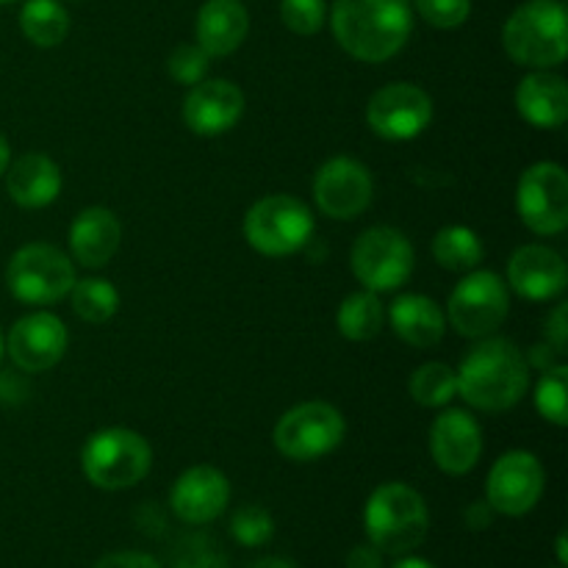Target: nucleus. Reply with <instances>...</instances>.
Wrapping results in <instances>:
<instances>
[{
  "label": "nucleus",
  "instance_id": "f257e3e1",
  "mask_svg": "<svg viewBox=\"0 0 568 568\" xmlns=\"http://www.w3.org/2000/svg\"><path fill=\"white\" fill-rule=\"evenodd\" d=\"M331 22L336 42L369 64L397 55L414 28L410 0H336Z\"/></svg>",
  "mask_w": 568,
  "mask_h": 568
},
{
  "label": "nucleus",
  "instance_id": "f03ea898",
  "mask_svg": "<svg viewBox=\"0 0 568 568\" xmlns=\"http://www.w3.org/2000/svg\"><path fill=\"white\" fill-rule=\"evenodd\" d=\"M455 377L460 397L488 414L514 408L530 383L525 355L508 338H488L477 344Z\"/></svg>",
  "mask_w": 568,
  "mask_h": 568
},
{
  "label": "nucleus",
  "instance_id": "7ed1b4c3",
  "mask_svg": "<svg viewBox=\"0 0 568 568\" xmlns=\"http://www.w3.org/2000/svg\"><path fill=\"white\" fill-rule=\"evenodd\" d=\"M427 505L419 491L405 483L375 488L364 510V530L369 544L386 555H408L427 536Z\"/></svg>",
  "mask_w": 568,
  "mask_h": 568
},
{
  "label": "nucleus",
  "instance_id": "20e7f679",
  "mask_svg": "<svg viewBox=\"0 0 568 568\" xmlns=\"http://www.w3.org/2000/svg\"><path fill=\"white\" fill-rule=\"evenodd\" d=\"M505 50L521 67H558L568 53L566 9L558 0H530L505 22Z\"/></svg>",
  "mask_w": 568,
  "mask_h": 568
},
{
  "label": "nucleus",
  "instance_id": "39448f33",
  "mask_svg": "<svg viewBox=\"0 0 568 568\" xmlns=\"http://www.w3.org/2000/svg\"><path fill=\"white\" fill-rule=\"evenodd\" d=\"M81 466L92 486L103 491H122L148 477L153 466V449L139 433L109 427V430L94 433L83 444Z\"/></svg>",
  "mask_w": 568,
  "mask_h": 568
},
{
  "label": "nucleus",
  "instance_id": "423d86ee",
  "mask_svg": "<svg viewBox=\"0 0 568 568\" xmlns=\"http://www.w3.org/2000/svg\"><path fill=\"white\" fill-rule=\"evenodd\" d=\"M311 233H314V216L308 205L292 194H272L258 200L244 216V236L250 247L270 258L303 250Z\"/></svg>",
  "mask_w": 568,
  "mask_h": 568
},
{
  "label": "nucleus",
  "instance_id": "0eeeda50",
  "mask_svg": "<svg viewBox=\"0 0 568 568\" xmlns=\"http://www.w3.org/2000/svg\"><path fill=\"white\" fill-rule=\"evenodd\" d=\"M6 283L20 303L50 305L70 294L75 286V270L61 250L50 244H28L11 255Z\"/></svg>",
  "mask_w": 568,
  "mask_h": 568
},
{
  "label": "nucleus",
  "instance_id": "6e6552de",
  "mask_svg": "<svg viewBox=\"0 0 568 568\" xmlns=\"http://www.w3.org/2000/svg\"><path fill=\"white\" fill-rule=\"evenodd\" d=\"M344 419L333 405L327 403H303L288 410L275 427L277 453L286 455L297 464H311L342 444Z\"/></svg>",
  "mask_w": 568,
  "mask_h": 568
},
{
  "label": "nucleus",
  "instance_id": "1a4fd4ad",
  "mask_svg": "<svg viewBox=\"0 0 568 568\" xmlns=\"http://www.w3.org/2000/svg\"><path fill=\"white\" fill-rule=\"evenodd\" d=\"M353 272L366 292H392L414 272V247L394 227H369L353 247Z\"/></svg>",
  "mask_w": 568,
  "mask_h": 568
},
{
  "label": "nucleus",
  "instance_id": "9d476101",
  "mask_svg": "<svg viewBox=\"0 0 568 568\" xmlns=\"http://www.w3.org/2000/svg\"><path fill=\"white\" fill-rule=\"evenodd\" d=\"M516 209L538 236H555L568 225V175L560 164L541 161L519 178Z\"/></svg>",
  "mask_w": 568,
  "mask_h": 568
},
{
  "label": "nucleus",
  "instance_id": "9b49d317",
  "mask_svg": "<svg viewBox=\"0 0 568 568\" xmlns=\"http://www.w3.org/2000/svg\"><path fill=\"white\" fill-rule=\"evenodd\" d=\"M508 288L494 272H471L449 297V322L466 338H483L508 316Z\"/></svg>",
  "mask_w": 568,
  "mask_h": 568
},
{
  "label": "nucleus",
  "instance_id": "f8f14e48",
  "mask_svg": "<svg viewBox=\"0 0 568 568\" xmlns=\"http://www.w3.org/2000/svg\"><path fill=\"white\" fill-rule=\"evenodd\" d=\"M433 120V100L414 83H392L375 92L366 105V122L372 131L392 142H408L419 136Z\"/></svg>",
  "mask_w": 568,
  "mask_h": 568
},
{
  "label": "nucleus",
  "instance_id": "ddd939ff",
  "mask_svg": "<svg viewBox=\"0 0 568 568\" xmlns=\"http://www.w3.org/2000/svg\"><path fill=\"white\" fill-rule=\"evenodd\" d=\"M486 494L494 514H530L544 494V469L536 455L521 453V449L503 455L488 475Z\"/></svg>",
  "mask_w": 568,
  "mask_h": 568
},
{
  "label": "nucleus",
  "instance_id": "4468645a",
  "mask_svg": "<svg viewBox=\"0 0 568 568\" xmlns=\"http://www.w3.org/2000/svg\"><path fill=\"white\" fill-rule=\"evenodd\" d=\"M316 205L333 220H355L372 203V175L361 161L331 159L320 166L314 181Z\"/></svg>",
  "mask_w": 568,
  "mask_h": 568
},
{
  "label": "nucleus",
  "instance_id": "2eb2a0df",
  "mask_svg": "<svg viewBox=\"0 0 568 568\" xmlns=\"http://www.w3.org/2000/svg\"><path fill=\"white\" fill-rule=\"evenodd\" d=\"M244 111V94L225 78L194 83L183 100V122L200 136H220L231 131Z\"/></svg>",
  "mask_w": 568,
  "mask_h": 568
},
{
  "label": "nucleus",
  "instance_id": "dca6fc26",
  "mask_svg": "<svg viewBox=\"0 0 568 568\" xmlns=\"http://www.w3.org/2000/svg\"><path fill=\"white\" fill-rule=\"evenodd\" d=\"M67 327L53 314H28L11 327L9 355L22 372H48L64 358Z\"/></svg>",
  "mask_w": 568,
  "mask_h": 568
},
{
  "label": "nucleus",
  "instance_id": "f3484780",
  "mask_svg": "<svg viewBox=\"0 0 568 568\" xmlns=\"http://www.w3.org/2000/svg\"><path fill=\"white\" fill-rule=\"evenodd\" d=\"M227 499H231V483L214 466H194L183 471L170 494L172 510L186 525L214 521L227 508Z\"/></svg>",
  "mask_w": 568,
  "mask_h": 568
},
{
  "label": "nucleus",
  "instance_id": "a211bd4d",
  "mask_svg": "<svg viewBox=\"0 0 568 568\" xmlns=\"http://www.w3.org/2000/svg\"><path fill=\"white\" fill-rule=\"evenodd\" d=\"M430 455L447 475H466L483 455V430L466 410H444L430 427Z\"/></svg>",
  "mask_w": 568,
  "mask_h": 568
},
{
  "label": "nucleus",
  "instance_id": "6ab92c4d",
  "mask_svg": "<svg viewBox=\"0 0 568 568\" xmlns=\"http://www.w3.org/2000/svg\"><path fill=\"white\" fill-rule=\"evenodd\" d=\"M508 281L516 294L527 300L558 297L568 283L566 261L544 244H527L514 253L508 264Z\"/></svg>",
  "mask_w": 568,
  "mask_h": 568
},
{
  "label": "nucleus",
  "instance_id": "aec40b11",
  "mask_svg": "<svg viewBox=\"0 0 568 568\" xmlns=\"http://www.w3.org/2000/svg\"><path fill=\"white\" fill-rule=\"evenodd\" d=\"M120 220L109 209H100V205L81 211L70 227L72 255L83 266H89V270L109 264L114 258L116 247H120Z\"/></svg>",
  "mask_w": 568,
  "mask_h": 568
},
{
  "label": "nucleus",
  "instance_id": "412c9836",
  "mask_svg": "<svg viewBox=\"0 0 568 568\" xmlns=\"http://www.w3.org/2000/svg\"><path fill=\"white\" fill-rule=\"evenodd\" d=\"M6 189L22 209H44L61 192V172L48 155L26 153L6 170Z\"/></svg>",
  "mask_w": 568,
  "mask_h": 568
},
{
  "label": "nucleus",
  "instance_id": "4be33fe9",
  "mask_svg": "<svg viewBox=\"0 0 568 568\" xmlns=\"http://www.w3.org/2000/svg\"><path fill=\"white\" fill-rule=\"evenodd\" d=\"M516 109L530 125L560 128L568 116L566 81L549 72H532L516 89Z\"/></svg>",
  "mask_w": 568,
  "mask_h": 568
},
{
  "label": "nucleus",
  "instance_id": "5701e85b",
  "mask_svg": "<svg viewBox=\"0 0 568 568\" xmlns=\"http://www.w3.org/2000/svg\"><path fill=\"white\" fill-rule=\"evenodd\" d=\"M247 11L239 0H209L197 14V44L209 55H231L247 37Z\"/></svg>",
  "mask_w": 568,
  "mask_h": 568
},
{
  "label": "nucleus",
  "instance_id": "b1692460",
  "mask_svg": "<svg viewBox=\"0 0 568 568\" xmlns=\"http://www.w3.org/2000/svg\"><path fill=\"white\" fill-rule=\"evenodd\" d=\"M392 325L397 336L414 347H433L444 336V314L425 294H405L394 300Z\"/></svg>",
  "mask_w": 568,
  "mask_h": 568
},
{
  "label": "nucleus",
  "instance_id": "393cba45",
  "mask_svg": "<svg viewBox=\"0 0 568 568\" xmlns=\"http://www.w3.org/2000/svg\"><path fill=\"white\" fill-rule=\"evenodd\" d=\"M20 28L37 48H55L70 31V17L55 0H28L20 11Z\"/></svg>",
  "mask_w": 568,
  "mask_h": 568
},
{
  "label": "nucleus",
  "instance_id": "a878e982",
  "mask_svg": "<svg viewBox=\"0 0 568 568\" xmlns=\"http://www.w3.org/2000/svg\"><path fill=\"white\" fill-rule=\"evenodd\" d=\"M433 255L438 264L449 272H469L483 261L486 250H483L480 236L471 227L449 225L433 242Z\"/></svg>",
  "mask_w": 568,
  "mask_h": 568
},
{
  "label": "nucleus",
  "instance_id": "bb28decb",
  "mask_svg": "<svg viewBox=\"0 0 568 568\" xmlns=\"http://www.w3.org/2000/svg\"><path fill=\"white\" fill-rule=\"evenodd\" d=\"M383 303L375 292L349 294L338 308V333L349 342H369L383 327Z\"/></svg>",
  "mask_w": 568,
  "mask_h": 568
},
{
  "label": "nucleus",
  "instance_id": "cd10ccee",
  "mask_svg": "<svg viewBox=\"0 0 568 568\" xmlns=\"http://www.w3.org/2000/svg\"><path fill=\"white\" fill-rule=\"evenodd\" d=\"M70 294L75 316H81L89 325H103L120 308V294H116V288L109 281H100V277H87L81 283L75 281Z\"/></svg>",
  "mask_w": 568,
  "mask_h": 568
},
{
  "label": "nucleus",
  "instance_id": "c85d7f7f",
  "mask_svg": "<svg viewBox=\"0 0 568 568\" xmlns=\"http://www.w3.org/2000/svg\"><path fill=\"white\" fill-rule=\"evenodd\" d=\"M410 397L425 408H438L447 405L458 394V377L444 364H425L414 372L408 383Z\"/></svg>",
  "mask_w": 568,
  "mask_h": 568
},
{
  "label": "nucleus",
  "instance_id": "c756f323",
  "mask_svg": "<svg viewBox=\"0 0 568 568\" xmlns=\"http://www.w3.org/2000/svg\"><path fill=\"white\" fill-rule=\"evenodd\" d=\"M566 383H568V369L566 366H552V369L544 372L541 383L536 388V405L538 414L544 416L552 425L566 427Z\"/></svg>",
  "mask_w": 568,
  "mask_h": 568
},
{
  "label": "nucleus",
  "instance_id": "7c9ffc66",
  "mask_svg": "<svg viewBox=\"0 0 568 568\" xmlns=\"http://www.w3.org/2000/svg\"><path fill=\"white\" fill-rule=\"evenodd\" d=\"M231 532L242 547L255 549L270 544V538L275 536V521H272L270 510L261 508V505H244L233 514Z\"/></svg>",
  "mask_w": 568,
  "mask_h": 568
},
{
  "label": "nucleus",
  "instance_id": "2f4dec72",
  "mask_svg": "<svg viewBox=\"0 0 568 568\" xmlns=\"http://www.w3.org/2000/svg\"><path fill=\"white\" fill-rule=\"evenodd\" d=\"M209 59L211 55L205 53L200 44H181V48H175V53L170 55V61H166V70H170V75L175 78L178 83L194 87V83L203 81L205 72H209Z\"/></svg>",
  "mask_w": 568,
  "mask_h": 568
},
{
  "label": "nucleus",
  "instance_id": "473e14b6",
  "mask_svg": "<svg viewBox=\"0 0 568 568\" xmlns=\"http://www.w3.org/2000/svg\"><path fill=\"white\" fill-rule=\"evenodd\" d=\"M281 17L288 31L311 37L325 22V0H283Z\"/></svg>",
  "mask_w": 568,
  "mask_h": 568
},
{
  "label": "nucleus",
  "instance_id": "72a5a7b5",
  "mask_svg": "<svg viewBox=\"0 0 568 568\" xmlns=\"http://www.w3.org/2000/svg\"><path fill=\"white\" fill-rule=\"evenodd\" d=\"M175 568H227V560L209 536H192L178 547Z\"/></svg>",
  "mask_w": 568,
  "mask_h": 568
},
{
  "label": "nucleus",
  "instance_id": "f704fd0d",
  "mask_svg": "<svg viewBox=\"0 0 568 568\" xmlns=\"http://www.w3.org/2000/svg\"><path fill=\"white\" fill-rule=\"evenodd\" d=\"M414 6L425 22L444 31L464 26L471 11V0H414Z\"/></svg>",
  "mask_w": 568,
  "mask_h": 568
},
{
  "label": "nucleus",
  "instance_id": "c9c22d12",
  "mask_svg": "<svg viewBox=\"0 0 568 568\" xmlns=\"http://www.w3.org/2000/svg\"><path fill=\"white\" fill-rule=\"evenodd\" d=\"M547 338L549 344H552L555 353H568V308L566 305H558V308L552 311V316H549L547 322Z\"/></svg>",
  "mask_w": 568,
  "mask_h": 568
},
{
  "label": "nucleus",
  "instance_id": "e433bc0d",
  "mask_svg": "<svg viewBox=\"0 0 568 568\" xmlns=\"http://www.w3.org/2000/svg\"><path fill=\"white\" fill-rule=\"evenodd\" d=\"M94 568H161L159 560L144 552H114L98 560Z\"/></svg>",
  "mask_w": 568,
  "mask_h": 568
},
{
  "label": "nucleus",
  "instance_id": "4c0bfd02",
  "mask_svg": "<svg viewBox=\"0 0 568 568\" xmlns=\"http://www.w3.org/2000/svg\"><path fill=\"white\" fill-rule=\"evenodd\" d=\"M347 568H383V552L375 544H358L347 555Z\"/></svg>",
  "mask_w": 568,
  "mask_h": 568
},
{
  "label": "nucleus",
  "instance_id": "58836bf2",
  "mask_svg": "<svg viewBox=\"0 0 568 568\" xmlns=\"http://www.w3.org/2000/svg\"><path fill=\"white\" fill-rule=\"evenodd\" d=\"M466 525H469L471 530H486V527L491 525V505H471V508L466 510Z\"/></svg>",
  "mask_w": 568,
  "mask_h": 568
},
{
  "label": "nucleus",
  "instance_id": "ea45409f",
  "mask_svg": "<svg viewBox=\"0 0 568 568\" xmlns=\"http://www.w3.org/2000/svg\"><path fill=\"white\" fill-rule=\"evenodd\" d=\"M250 568H294V564H288L286 558H264L258 564H253Z\"/></svg>",
  "mask_w": 568,
  "mask_h": 568
},
{
  "label": "nucleus",
  "instance_id": "a19ab883",
  "mask_svg": "<svg viewBox=\"0 0 568 568\" xmlns=\"http://www.w3.org/2000/svg\"><path fill=\"white\" fill-rule=\"evenodd\" d=\"M394 568H436V566L427 564L425 558H405V560H399V564Z\"/></svg>",
  "mask_w": 568,
  "mask_h": 568
},
{
  "label": "nucleus",
  "instance_id": "79ce46f5",
  "mask_svg": "<svg viewBox=\"0 0 568 568\" xmlns=\"http://www.w3.org/2000/svg\"><path fill=\"white\" fill-rule=\"evenodd\" d=\"M9 159H11V153H9V142H6V139L0 136V175H3V172L9 170Z\"/></svg>",
  "mask_w": 568,
  "mask_h": 568
},
{
  "label": "nucleus",
  "instance_id": "37998d69",
  "mask_svg": "<svg viewBox=\"0 0 568 568\" xmlns=\"http://www.w3.org/2000/svg\"><path fill=\"white\" fill-rule=\"evenodd\" d=\"M558 558H560V566H566V536L564 532L558 536Z\"/></svg>",
  "mask_w": 568,
  "mask_h": 568
},
{
  "label": "nucleus",
  "instance_id": "c03bdc74",
  "mask_svg": "<svg viewBox=\"0 0 568 568\" xmlns=\"http://www.w3.org/2000/svg\"><path fill=\"white\" fill-rule=\"evenodd\" d=\"M0 355H3V338H0Z\"/></svg>",
  "mask_w": 568,
  "mask_h": 568
},
{
  "label": "nucleus",
  "instance_id": "a18cd8bd",
  "mask_svg": "<svg viewBox=\"0 0 568 568\" xmlns=\"http://www.w3.org/2000/svg\"><path fill=\"white\" fill-rule=\"evenodd\" d=\"M0 3H11V0H0Z\"/></svg>",
  "mask_w": 568,
  "mask_h": 568
},
{
  "label": "nucleus",
  "instance_id": "49530a36",
  "mask_svg": "<svg viewBox=\"0 0 568 568\" xmlns=\"http://www.w3.org/2000/svg\"><path fill=\"white\" fill-rule=\"evenodd\" d=\"M560 568H564V566H560Z\"/></svg>",
  "mask_w": 568,
  "mask_h": 568
}]
</instances>
